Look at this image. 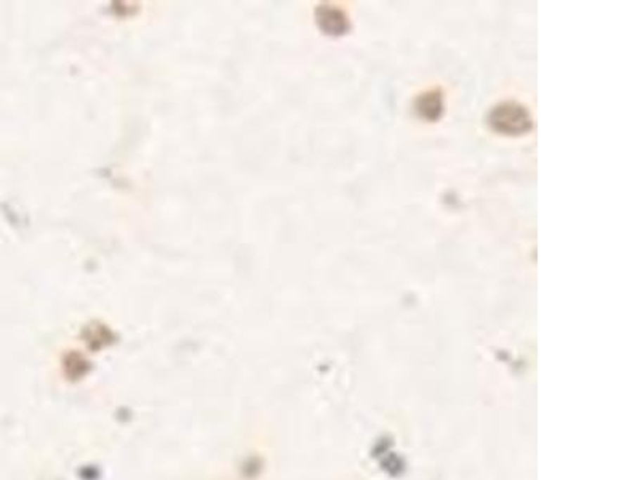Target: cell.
<instances>
[{
    "mask_svg": "<svg viewBox=\"0 0 640 480\" xmlns=\"http://www.w3.org/2000/svg\"><path fill=\"white\" fill-rule=\"evenodd\" d=\"M418 111H420L421 117L426 119H437L442 112V98L435 91L426 93L418 101Z\"/></svg>",
    "mask_w": 640,
    "mask_h": 480,
    "instance_id": "cell-3",
    "label": "cell"
},
{
    "mask_svg": "<svg viewBox=\"0 0 640 480\" xmlns=\"http://www.w3.org/2000/svg\"><path fill=\"white\" fill-rule=\"evenodd\" d=\"M320 22L328 34H343L347 31V18L340 10L324 8L320 15Z\"/></svg>",
    "mask_w": 640,
    "mask_h": 480,
    "instance_id": "cell-2",
    "label": "cell"
},
{
    "mask_svg": "<svg viewBox=\"0 0 640 480\" xmlns=\"http://www.w3.org/2000/svg\"><path fill=\"white\" fill-rule=\"evenodd\" d=\"M64 368H66V375L69 378L79 380L89 372V363H87L80 356L72 354L68 358L66 363H64Z\"/></svg>",
    "mask_w": 640,
    "mask_h": 480,
    "instance_id": "cell-4",
    "label": "cell"
},
{
    "mask_svg": "<svg viewBox=\"0 0 640 480\" xmlns=\"http://www.w3.org/2000/svg\"><path fill=\"white\" fill-rule=\"evenodd\" d=\"M488 122L494 131L508 136L523 135L532 129V119L527 108L514 101H506L493 108Z\"/></svg>",
    "mask_w": 640,
    "mask_h": 480,
    "instance_id": "cell-1",
    "label": "cell"
}]
</instances>
